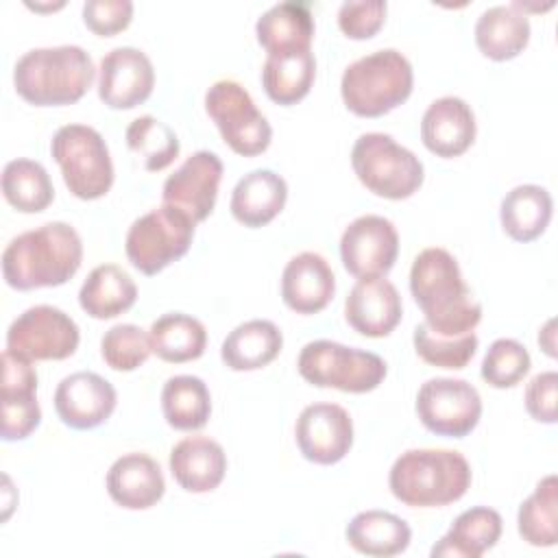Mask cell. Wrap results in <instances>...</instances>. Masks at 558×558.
<instances>
[{
    "label": "cell",
    "mask_w": 558,
    "mask_h": 558,
    "mask_svg": "<svg viewBox=\"0 0 558 558\" xmlns=\"http://www.w3.org/2000/svg\"><path fill=\"white\" fill-rule=\"evenodd\" d=\"M410 292L425 314V325L440 336H464L482 320V305L471 296L458 259L440 246L421 251L410 268Z\"/></svg>",
    "instance_id": "obj_1"
},
{
    "label": "cell",
    "mask_w": 558,
    "mask_h": 558,
    "mask_svg": "<svg viewBox=\"0 0 558 558\" xmlns=\"http://www.w3.org/2000/svg\"><path fill=\"white\" fill-rule=\"evenodd\" d=\"M83 262V242L68 222H46L13 238L2 253V277L15 290L54 288L70 281Z\"/></svg>",
    "instance_id": "obj_2"
},
{
    "label": "cell",
    "mask_w": 558,
    "mask_h": 558,
    "mask_svg": "<svg viewBox=\"0 0 558 558\" xmlns=\"http://www.w3.org/2000/svg\"><path fill=\"white\" fill-rule=\"evenodd\" d=\"M92 57L81 46L33 48L13 68L15 92L37 107H61L81 100L94 83Z\"/></svg>",
    "instance_id": "obj_3"
},
{
    "label": "cell",
    "mask_w": 558,
    "mask_h": 558,
    "mask_svg": "<svg viewBox=\"0 0 558 558\" xmlns=\"http://www.w3.org/2000/svg\"><path fill=\"white\" fill-rule=\"evenodd\" d=\"M392 495L410 508H438L458 501L471 486V466L453 449H408L388 475Z\"/></svg>",
    "instance_id": "obj_4"
},
{
    "label": "cell",
    "mask_w": 558,
    "mask_h": 558,
    "mask_svg": "<svg viewBox=\"0 0 558 558\" xmlns=\"http://www.w3.org/2000/svg\"><path fill=\"white\" fill-rule=\"evenodd\" d=\"M414 74L410 61L395 48L375 50L353 61L340 81L347 109L362 118H379L412 94Z\"/></svg>",
    "instance_id": "obj_5"
},
{
    "label": "cell",
    "mask_w": 558,
    "mask_h": 558,
    "mask_svg": "<svg viewBox=\"0 0 558 558\" xmlns=\"http://www.w3.org/2000/svg\"><path fill=\"white\" fill-rule=\"evenodd\" d=\"M351 166L366 190L390 201L412 196L425 177L421 159L388 133L360 135L351 150Z\"/></svg>",
    "instance_id": "obj_6"
},
{
    "label": "cell",
    "mask_w": 558,
    "mask_h": 558,
    "mask_svg": "<svg viewBox=\"0 0 558 558\" xmlns=\"http://www.w3.org/2000/svg\"><path fill=\"white\" fill-rule=\"evenodd\" d=\"M296 368L312 386L342 392H371L384 381L388 371L377 353L333 340L307 342L299 353Z\"/></svg>",
    "instance_id": "obj_7"
},
{
    "label": "cell",
    "mask_w": 558,
    "mask_h": 558,
    "mask_svg": "<svg viewBox=\"0 0 558 558\" xmlns=\"http://www.w3.org/2000/svg\"><path fill=\"white\" fill-rule=\"evenodd\" d=\"M50 153L61 168L68 190L83 201L105 196L113 183V163L102 135L87 124L57 129Z\"/></svg>",
    "instance_id": "obj_8"
},
{
    "label": "cell",
    "mask_w": 558,
    "mask_h": 558,
    "mask_svg": "<svg viewBox=\"0 0 558 558\" xmlns=\"http://www.w3.org/2000/svg\"><path fill=\"white\" fill-rule=\"evenodd\" d=\"M196 222L174 205L140 216L126 233V257L144 275H157L190 251Z\"/></svg>",
    "instance_id": "obj_9"
},
{
    "label": "cell",
    "mask_w": 558,
    "mask_h": 558,
    "mask_svg": "<svg viewBox=\"0 0 558 558\" xmlns=\"http://www.w3.org/2000/svg\"><path fill=\"white\" fill-rule=\"evenodd\" d=\"M205 109L233 153L255 157L268 148L272 129L251 94L238 81H216L205 94Z\"/></svg>",
    "instance_id": "obj_10"
},
{
    "label": "cell",
    "mask_w": 558,
    "mask_h": 558,
    "mask_svg": "<svg viewBox=\"0 0 558 558\" xmlns=\"http://www.w3.org/2000/svg\"><path fill=\"white\" fill-rule=\"evenodd\" d=\"M418 421L436 436L464 438L482 416V399L464 379L434 377L416 392Z\"/></svg>",
    "instance_id": "obj_11"
},
{
    "label": "cell",
    "mask_w": 558,
    "mask_h": 558,
    "mask_svg": "<svg viewBox=\"0 0 558 558\" xmlns=\"http://www.w3.org/2000/svg\"><path fill=\"white\" fill-rule=\"evenodd\" d=\"M78 325L59 307L33 305L7 331V349L26 360H65L78 347Z\"/></svg>",
    "instance_id": "obj_12"
},
{
    "label": "cell",
    "mask_w": 558,
    "mask_h": 558,
    "mask_svg": "<svg viewBox=\"0 0 558 558\" xmlns=\"http://www.w3.org/2000/svg\"><path fill=\"white\" fill-rule=\"evenodd\" d=\"M397 255L399 233L388 218L377 214L355 218L340 238L342 266L357 279L386 277Z\"/></svg>",
    "instance_id": "obj_13"
},
{
    "label": "cell",
    "mask_w": 558,
    "mask_h": 558,
    "mask_svg": "<svg viewBox=\"0 0 558 558\" xmlns=\"http://www.w3.org/2000/svg\"><path fill=\"white\" fill-rule=\"evenodd\" d=\"M294 438L305 460L314 464H336L353 445L351 414L338 403H312L301 410Z\"/></svg>",
    "instance_id": "obj_14"
},
{
    "label": "cell",
    "mask_w": 558,
    "mask_h": 558,
    "mask_svg": "<svg viewBox=\"0 0 558 558\" xmlns=\"http://www.w3.org/2000/svg\"><path fill=\"white\" fill-rule=\"evenodd\" d=\"M220 179V157L211 150H196L166 179L163 203L185 211L194 222H203L214 211Z\"/></svg>",
    "instance_id": "obj_15"
},
{
    "label": "cell",
    "mask_w": 558,
    "mask_h": 558,
    "mask_svg": "<svg viewBox=\"0 0 558 558\" xmlns=\"http://www.w3.org/2000/svg\"><path fill=\"white\" fill-rule=\"evenodd\" d=\"M155 87V70L146 52L133 46L109 50L98 68V96L111 109L142 105Z\"/></svg>",
    "instance_id": "obj_16"
},
{
    "label": "cell",
    "mask_w": 558,
    "mask_h": 558,
    "mask_svg": "<svg viewBox=\"0 0 558 558\" xmlns=\"http://www.w3.org/2000/svg\"><path fill=\"white\" fill-rule=\"evenodd\" d=\"M41 421L37 373L31 360L4 349L2 353V440H24Z\"/></svg>",
    "instance_id": "obj_17"
},
{
    "label": "cell",
    "mask_w": 558,
    "mask_h": 558,
    "mask_svg": "<svg viewBox=\"0 0 558 558\" xmlns=\"http://www.w3.org/2000/svg\"><path fill=\"white\" fill-rule=\"evenodd\" d=\"M116 388L92 371L63 377L54 390V410L72 429H94L116 410Z\"/></svg>",
    "instance_id": "obj_18"
},
{
    "label": "cell",
    "mask_w": 558,
    "mask_h": 558,
    "mask_svg": "<svg viewBox=\"0 0 558 558\" xmlns=\"http://www.w3.org/2000/svg\"><path fill=\"white\" fill-rule=\"evenodd\" d=\"M401 314V296L395 283L384 277L360 279L344 301L347 323L368 338L388 336L399 325Z\"/></svg>",
    "instance_id": "obj_19"
},
{
    "label": "cell",
    "mask_w": 558,
    "mask_h": 558,
    "mask_svg": "<svg viewBox=\"0 0 558 558\" xmlns=\"http://www.w3.org/2000/svg\"><path fill=\"white\" fill-rule=\"evenodd\" d=\"M336 292V277L327 259L303 251L294 255L281 275V299L296 314H316L329 305Z\"/></svg>",
    "instance_id": "obj_20"
},
{
    "label": "cell",
    "mask_w": 558,
    "mask_h": 558,
    "mask_svg": "<svg viewBox=\"0 0 558 558\" xmlns=\"http://www.w3.org/2000/svg\"><path fill=\"white\" fill-rule=\"evenodd\" d=\"M473 109L458 96L434 100L421 120V140L427 150L438 157H458L469 150L475 140Z\"/></svg>",
    "instance_id": "obj_21"
},
{
    "label": "cell",
    "mask_w": 558,
    "mask_h": 558,
    "mask_svg": "<svg viewBox=\"0 0 558 558\" xmlns=\"http://www.w3.org/2000/svg\"><path fill=\"white\" fill-rule=\"evenodd\" d=\"M163 490L166 482L161 466L148 453H124L107 471V493L126 510H146L155 506L163 497Z\"/></svg>",
    "instance_id": "obj_22"
},
{
    "label": "cell",
    "mask_w": 558,
    "mask_h": 558,
    "mask_svg": "<svg viewBox=\"0 0 558 558\" xmlns=\"http://www.w3.org/2000/svg\"><path fill=\"white\" fill-rule=\"evenodd\" d=\"M170 473L187 493H209L218 488L227 471V456L220 442L209 436H187L170 451Z\"/></svg>",
    "instance_id": "obj_23"
},
{
    "label": "cell",
    "mask_w": 558,
    "mask_h": 558,
    "mask_svg": "<svg viewBox=\"0 0 558 558\" xmlns=\"http://www.w3.org/2000/svg\"><path fill=\"white\" fill-rule=\"evenodd\" d=\"M288 185L272 170H253L244 174L231 192V214L244 227L257 229L277 218L286 205Z\"/></svg>",
    "instance_id": "obj_24"
},
{
    "label": "cell",
    "mask_w": 558,
    "mask_h": 558,
    "mask_svg": "<svg viewBox=\"0 0 558 558\" xmlns=\"http://www.w3.org/2000/svg\"><path fill=\"white\" fill-rule=\"evenodd\" d=\"M501 514L488 506H475L456 517L449 532L432 547V556L440 558H480L501 536Z\"/></svg>",
    "instance_id": "obj_25"
},
{
    "label": "cell",
    "mask_w": 558,
    "mask_h": 558,
    "mask_svg": "<svg viewBox=\"0 0 558 558\" xmlns=\"http://www.w3.org/2000/svg\"><path fill=\"white\" fill-rule=\"evenodd\" d=\"M530 41V20L514 4L488 7L475 22V44L493 61L514 59Z\"/></svg>",
    "instance_id": "obj_26"
},
{
    "label": "cell",
    "mask_w": 558,
    "mask_h": 558,
    "mask_svg": "<svg viewBox=\"0 0 558 558\" xmlns=\"http://www.w3.org/2000/svg\"><path fill=\"white\" fill-rule=\"evenodd\" d=\"M283 347V336L272 320L253 318L240 323L220 347V357L231 371H257L268 366Z\"/></svg>",
    "instance_id": "obj_27"
},
{
    "label": "cell",
    "mask_w": 558,
    "mask_h": 558,
    "mask_svg": "<svg viewBox=\"0 0 558 558\" xmlns=\"http://www.w3.org/2000/svg\"><path fill=\"white\" fill-rule=\"evenodd\" d=\"M255 35L268 54L307 50L314 37L312 11L305 2H279L259 15Z\"/></svg>",
    "instance_id": "obj_28"
},
{
    "label": "cell",
    "mask_w": 558,
    "mask_h": 558,
    "mask_svg": "<svg viewBox=\"0 0 558 558\" xmlns=\"http://www.w3.org/2000/svg\"><path fill=\"white\" fill-rule=\"evenodd\" d=\"M137 299V286L118 264L96 266L78 290V303L92 318H116L131 310Z\"/></svg>",
    "instance_id": "obj_29"
},
{
    "label": "cell",
    "mask_w": 558,
    "mask_h": 558,
    "mask_svg": "<svg viewBox=\"0 0 558 558\" xmlns=\"http://www.w3.org/2000/svg\"><path fill=\"white\" fill-rule=\"evenodd\" d=\"M344 534L355 551L377 558L405 551L412 538L410 525L401 517L386 510H364L355 514Z\"/></svg>",
    "instance_id": "obj_30"
},
{
    "label": "cell",
    "mask_w": 558,
    "mask_h": 558,
    "mask_svg": "<svg viewBox=\"0 0 558 558\" xmlns=\"http://www.w3.org/2000/svg\"><path fill=\"white\" fill-rule=\"evenodd\" d=\"M316 76L312 48L268 54L262 68V85L277 105H294L307 96Z\"/></svg>",
    "instance_id": "obj_31"
},
{
    "label": "cell",
    "mask_w": 558,
    "mask_h": 558,
    "mask_svg": "<svg viewBox=\"0 0 558 558\" xmlns=\"http://www.w3.org/2000/svg\"><path fill=\"white\" fill-rule=\"evenodd\" d=\"M551 194L534 183L512 187L499 207L504 231L517 242L536 240L551 220Z\"/></svg>",
    "instance_id": "obj_32"
},
{
    "label": "cell",
    "mask_w": 558,
    "mask_h": 558,
    "mask_svg": "<svg viewBox=\"0 0 558 558\" xmlns=\"http://www.w3.org/2000/svg\"><path fill=\"white\" fill-rule=\"evenodd\" d=\"M150 347L163 362L181 364L198 360L207 347L205 325L183 312H170L159 316L148 329Z\"/></svg>",
    "instance_id": "obj_33"
},
{
    "label": "cell",
    "mask_w": 558,
    "mask_h": 558,
    "mask_svg": "<svg viewBox=\"0 0 558 558\" xmlns=\"http://www.w3.org/2000/svg\"><path fill=\"white\" fill-rule=\"evenodd\" d=\"M161 410L170 427L194 432L207 425L211 397L207 384L196 375H174L161 388Z\"/></svg>",
    "instance_id": "obj_34"
},
{
    "label": "cell",
    "mask_w": 558,
    "mask_h": 558,
    "mask_svg": "<svg viewBox=\"0 0 558 558\" xmlns=\"http://www.w3.org/2000/svg\"><path fill=\"white\" fill-rule=\"evenodd\" d=\"M2 194L17 211L37 214L52 203L54 187L39 161L13 159L2 170Z\"/></svg>",
    "instance_id": "obj_35"
},
{
    "label": "cell",
    "mask_w": 558,
    "mask_h": 558,
    "mask_svg": "<svg viewBox=\"0 0 558 558\" xmlns=\"http://www.w3.org/2000/svg\"><path fill=\"white\" fill-rule=\"evenodd\" d=\"M517 527L525 543L534 547H554L558 541V480L543 477L534 493L519 506Z\"/></svg>",
    "instance_id": "obj_36"
},
{
    "label": "cell",
    "mask_w": 558,
    "mask_h": 558,
    "mask_svg": "<svg viewBox=\"0 0 558 558\" xmlns=\"http://www.w3.org/2000/svg\"><path fill=\"white\" fill-rule=\"evenodd\" d=\"M129 148L142 157L148 172L168 168L179 157L177 133L155 116H140L126 126Z\"/></svg>",
    "instance_id": "obj_37"
},
{
    "label": "cell",
    "mask_w": 558,
    "mask_h": 558,
    "mask_svg": "<svg viewBox=\"0 0 558 558\" xmlns=\"http://www.w3.org/2000/svg\"><path fill=\"white\" fill-rule=\"evenodd\" d=\"M414 349L418 357L438 368H464L477 351V336L469 331L464 336H440L425 323L414 327Z\"/></svg>",
    "instance_id": "obj_38"
},
{
    "label": "cell",
    "mask_w": 558,
    "mask_h": 558,
    "mask_svg": "<svg viewBox=\"0 0 558 558\" xmlns=\"http://www.w3.org/2000/svg\"><path fill=\"white\" fill-rule=\"evenodd\" d=\"M100 353L113 371H135L153 353L148 333L131 323L113 325L100 340Z\"/></svg>",
    "instance_id": "obj_39"
},
{
    "label": "cell",
    "mask_w": 558,
    "mask_h": 558,
    "mask_svg": "<svg viewBox=\"0 0 558 558\" xmlns=\"http://www.w3.org/2000/svg\"><path fill=\"white\" fill-rule=\"evenodd\" d=\"M527 349L512 338H497L482 362V379L493 388H512L530 371Z\"/></svg>",
    "instance_id": "obj_40"
},
{
    "label": "cell",
    "mask_w": 558,
    "mask_h": 558,
    "mask_svg": "<svg viewBox=\"0 0 558 558\" xmlns=\"http://www.w3.org/2000/svg\"><path fill=\"white\" fill-rule=\"evenodd\" d=\"M386 9L388 4L384 0L342 2L338 11V26L349 39H368L384 26Z\"/></svg>",
    "instance_id": "obj_41"
},
{
    "label": "cell",
    "mask_w": 558,
    "mask_h": 558,
    "mask_svg": "<svg viewBox=\"0 0 558 558\" xmlns=\"http://www.w3.org/2000/svg\"><path fill=\"white\" fill-rule=\"evenodd\" d=\"M133 17L131 0H87L83 4V22L85 26L100 35L111 37L124 31Z\"/></svg>",
    "instance_id": "obj_42"
},
{
    "label": "cell",
    "mask_w": 558,
    "mask_h": 558,
    "mask_svg": "<svg viewBox=\"0 0 558 558\" xmlns=\"http://www.w3.org/2000/svg\"><path fill=\"white\" fill-rule=\"evenodd\" d=\"M558 373L545 371L530 379L525 388V410L538 423H556Z\"/></svg>",
    "instance_id": "obj_43"
}]
</instances>
